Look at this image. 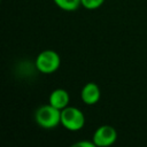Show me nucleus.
<instances>
[{"instance_id": "obj_1", "label": "nucleus", "mask_w": 147, "mask_h": 147, "mask_svg": "<svg viewBox=\"0 0 147 147\" xmlns=\"http://www.w3.org/2000/svg\"><path fill=\"white\" fill-rule=\"evenodd\" d=\"M34 121L42 129H54L61 124V110L51 103L42 105L36 110Z\"/></svg>"}, {"instance_id": "obj_2", "label": "nucleus", "mask_w": 147, "mask_h": 147, "mask_svg": "<svg viewBox=\"0 0 147 147\" xmlns=\"http://www.w3.org/2000/svg\"><path fill=\"white\" fill-rule=\"evenodd\" d=\"M61 64V57L57 52L53 49H45L40 52L34 61L37 70L41 74H53L55 72Z\"/></svg>"}, {"instance_id": "obj_3", "label": "nucleus", "mask_w": 147, "mask_h": 147, "mask_svg": "<svg viewBox=\"0 0 147 147\" xmlns=\"http://www.w3.org/2000/svg\"><path fill=\"white\" fill-rule=\"evenodd\" d=\"M61 124L68 131H79L85 125V115L79 108L68 106L61 110Z\"/></svg>"}, {"instance_id": "obj_4", "label": "nucleus", "mask_w": 147, "mask_h": 147, "mask_svg": "<svg viewBox=\"0 0 147 147\" xmlns=\"http://www.w3.org/2000/svg\"><path fill=\"white\" fill-rule=\"evenodd\" d=\"M92 140L98 147L110 146L117 140V131L111 125H101L94 131Z\"/></svg>"}, {"instance_id": "obj_5", "label": "nucleus", "mask_w": 147, "mask_h": 147, "mask_svg": "<svg viewBox=\"0 0 147 147\" xmlns=\"http://www.w3.org/2000/svg\"><path fill=\"white\" fill-rule=\"evenodd\" d=\"M80 98L83 102L87 106H93L98 103L101 98V91L99 85L92 82L86 83L80 91Z\"/></svg>"}, {"instance_id": "obj_6", "label": "nucleus", "mask_w": 147, "mask_h": 147, "mask_svg": "<svg viewBox=\"0 0 147 147\" xmlns=\"http://www.w3.org/2000/svg\"><path fill=\"white\" fill-rule=\"evenodd\" d=\"M69 101H70V96L67 90L64 88H55L51 92L49 98H48V103H51L52 106H54L55 108L62 110L65 107L69 106Z\"/></svg>"}, {"instance_id": "obj_7", "label": "nucleus", "mask_w": 147, "mask_h": 147, "mask_svg": "<svg viewBox=\"0 0 147 147\" xmlns=\"http://www.w3.org/2000/svg\"><path fill=\"white\" fill-rule=\"evenodd\" d=\"M54 3L62 10L74 11L77 10L79 6H82L80 0H53Z\"/></svg>"}, {"instance_id": "obj_8", "label": "nucleus", "mask_w": 147, "mask_h": 147, "mask_svg": "<svg viewBox=\"0 0 147 147\" xmlns=\"http://www.w3.org/2000/svg\"><path fill=\"white\" fill-rule=\"evenodd\" d=\"M103 2H105V0H80L82 6L87 10L98 9L99 7H101L103 5Z\"/></svg>"}, {"instance_id": "obj_9", "label": "nucleus", "mask_w": 147, "mask_h": 147, "mask_svg": "<svg viewBox=\"0 0 147 147\" xmlns=\"http://www.w3.org/2000/svg\"><path fill=\"white\" fill-rule=\"evenodd\" d=\"M74 146H79V147H94L95 145H94L93 140H92V141H86V140H84V141H78V142L74 144Z\"/></svg>"}]
</instances>
